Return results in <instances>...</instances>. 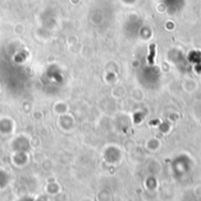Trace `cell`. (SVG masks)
Segmentation results:
<instances>
[{"label": "cell", "instance_id": "obj_1", "mask_svg": "<svg viewBox=\"0 0 201 201\" xmlns=\"http://www.w3.org/2000/svg\"><path fill=\"white\" fill-rule=\"evenodd\" d=\"M154 58H155V45L152 44L151 47H149V57H148V62H149V65H153L154 64Z\"/></svg>", "mask_w": 201, "mask_h": 201}]
</instances>
